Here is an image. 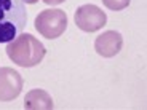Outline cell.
<instances>
[{
	"label": "cell",
	"mask_w": 147,
	"mask_h": 110,
	"mask_svg": "<svg viewBox=\"0 0 147 110\" xmlns=\"http://www.w3.org/2000/svg\"><path fill=\"white\" fill-rule=\"evenodd\" d=\"M64 0H43V3H47V5H59V3H63Z\"/></svg>",
	"instance_id": "obj_9"
},
{
	"label": "cell",
	"mask_w": 147,
	"mask_h": 110,
	"mask_svg": "<svg viewBox=\"0 0 147 110\" xmlns=\"http://www.w3.org/2000/svg\"><path fill=\"white\" fill-rule=\"evenodd\" d=\"M75 24L83 32H96L102 29L107 22V16L99 7L96 5H82L77 8L75 15Z\"/></svg>",
	"instance_id": "obj_4"
},
{
	"label": "cell",
	"mask_w": 147,
	"mask_h": 110,
	"mask_svg": "<svg viewBox=\"0 0 147 110\" xmlns=\"http://www.w3.org/2000/svg\"><path fill=\"white\" fill-rule=\"evenodd\" d=\"M123 46V37L117 30H106L94 40L96 53L102 58H114Z\"/></svg>",
	"instance_id": "obj_6"
},
{
	"label": "cell",
	"mask_w": 147,
	"mask_h": 110,
	"mask_svg": "<svg viewBox=\"0 0 147 110\" xmlns=\"http://www.w3.org/2000/svg\"><path fill=\"white\" fill-rule=\"evenodd\" d=\"M129 2H131V0H102V3L112 11L125 10V8L129 5Z\"/></svg>",
	"instance_id": "obj_8"
},
{
	"label": "cell",
	"mask_w": 147,
	"mask_h": 110,
	"mask_svg": "<svg viewBox=\"0 0 147 110\" xmlns=\"http://www.w3.org/2000/svg\"><path fill=\"white\" fill-rule=\"evenodd\" d=\"M22 89V77L11 67H0V101L8 102L19 96Z\"/></svg>",
	"instance_id": "obj_5"
},
{
	"label": "cell",
	"mask_w": 147,
	"mask_h": 110,
	"mask_svg": "<svg viewBox=\"0 0 147 110\" xmlns=\"http://www.w3.org/2000/svg\"><path fill=\"white\" fill-rule=\"evenodd\" d=\"M53 99L45 89H30L24 97V109L26 110H50L53 109Z\"/></svg>",
	"instance_id": "obj_7"
},
{
	"label": "cell",
	"mask_w": 147,
	"mask_h": 110,
	"mask_svg": "<svg viewBox=\"0 0 147 110\" xmlns=\"http://www.w3.org/2000/svg\"><path fill=\"white\" fill-rule=\"evenodd\" d=\"M27 26V10L22 0H0V43H10Z\"/></svg>",
	"instance_id": "obj_2"
},
{
	"label": "cell",
	"mask_w": 147,
	"mask_h": 110,
	"mask_svg": "<svg viewBox=\"0 0 147 110\" xmlns=\"http://www.w3.org/2000/svg\"><path fill=\"white\" fill-rule=\"evenodd\" d=\"M7 54L13 64L19 67H35L43 61L47 50L43 43L32 34H19L7 45Z\"/></svg>",
	"instance_id": "obj_1"
},
{
	"label": "cell",
	"mask_w": 147,
	"mask_h": 110,
	"mask_svg": "<svg viewBox=\"0 0 147 110\" xmlns=\"http://www.w3.org/2000/svg\"><path fill=\"white\" fill-rule=\"evenodd\" d=\"M35 29L38 30L40 35H43L48 40L61 37L67 29V15L63 10L51 8V10L40 11L34 22Z\"/></svg>",
	"instance_id": "obj_3"
},
{
	"label": "cell",
	"mask_w": 147,
	"mask_h": 110,
	"mask_svg": "<svg viewBox=\"0 0 147 110\" xmlns=\"http://www.w3.org/2000/svg\"><path fill=\"white\" fill-rule=\"evenodd\" d=\"M22 2H24V3H29V5H34V3H37L38 0H22Z\"/></svg>",
	"instance_id": "obj_10"
}]
</instances>
